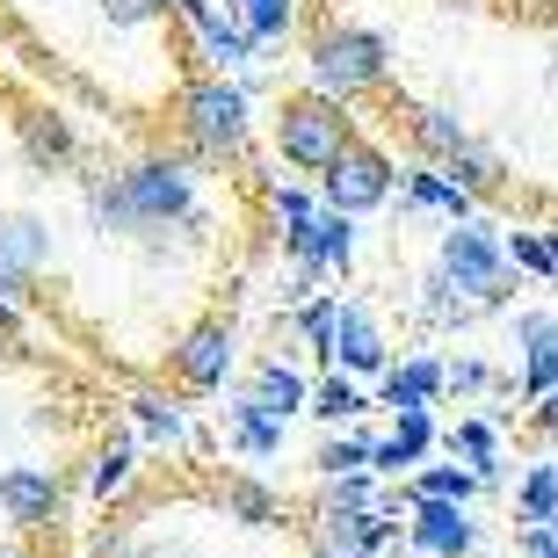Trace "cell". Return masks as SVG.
Segmentation results:
<instances>
[{
	"instance_id": "obj_41",
	"label": "cell",
	"mask_w": 558,
	"mask_h": 558,
	"mask_svg": "<svg viewBox=\"0 0 558 558\" xmlns=\"http://www.w3.org/2000/svg\"><path fill=\"white\" fill-rule=\"evenodd\" d=\"M312 558H341V551H319V544H312Z\"/></svg>"
},
{
	"instance_id": "obj_33",
	"label": "cell",
	"mask_w": 558,
	"mask_h": 558,
	"mask_svg": "<svg viewBox=\"0 0 558 558\" xmlns=\"http://www.w3.org/2000/svg\"><path fill=\"white\" fill-rule=\"evenodd\" d=\"M290 327L305 333V349L319 355V363H327L333 327H341V290H333V298H312V305H298V312H290Z\"/></svg>"
},
{
	"instance_id": "obj_32",
	"label": "cell",
	"mask_w": 558,
	"mask_h": 558,
	"mask_svg": "<svg viewBox=\"0 0 558 558\" xmlns=\"http://www.w3.org/2000/svg\"><path fill=\"white\" fill-rule=\"evenodd\" d=\"M232 15L247 22V37H254V44H283L290 29H298V0H240Z\"/></svg>"
},
{
	"instance_id": "obj_17",
	"label": "cell",
	"mask_w": 558,
	"mask_h": 558,
	"mask_svg": "<svg viewBox=\"0 0 558 558\" xmlns=\"http://www.w3.org/2000/svg\"><path fill=\"white\" fill-rule=\"evenodd\" d=\"M428 450H442L435 414H392V435H377L371 472H377V478H414L421 464H428Z\"/></svg>"
},
{
	"instance_id": "obj_39",
	"label": "cell",
	"mask_w": 558,
	"mask_h": 558,
	"mask_svg": "<svg viewBox=\"0 0 558 558\" xmlns=\"http://www.w3.org/2000/svg\"><path fill=\"white\" fill-rule=\"evenodd\" d=\"M95 558H153L131 530H102V544H95Z\"/></svg>"
},
{
	"instance_id": "obj_44",
	"label": "cell",
	"mask_w": 558,
	"mask_h": 558,
	"mask_svg": "<svg viewBox=\"0 0 558 558\" xmlns=\"http://www.w3.org/2000/svg\"><path fill=\"white\" fill-rule=\"evenodd\" d=\"M232 8H240V0H232Z\"/></svg>"
},
{
	"instance_id": "obj_21",
	"label": "cell",
	"mask_w": 558,
	"mask_h": 558,
	"mask_svg": "<svg viewBox=\"0 0 558 558\" xmlns=\"http://www.w3.org/2000/svg\"><path fill=\"white\" fill-rule=\"evenodd\" d=\"M15 131H22L29 167H44V174H51V167H73V153H81V145H73V131H65V117H51V109H22Z\"/></svg>"
},
{
	"instance_id": "obj_7",
	"label": "cell",
	"mask_w": 558,
	"mask_h": 558,
	"mask_svg": "<svg viewBox=\"0 0 558 558\" xmlns=\"http://www.w3.org/2000/svg\"><path fill=\"white\" fill-rule=\"evenodd\" d=\"M232 363H240V327L232 319H196V327L167 349V371L182 392H226Z\"/></svg>"
},
{
	"instance_id": "obj_43",
	"label": "cell",
	"mask_w": 558,
	"mask_h": 558,
	"mask_svg": "<svg viewBox=\"0 0 558 558\" xmlns=\"http://www.w3.org/2000/svg\"><path fill=\"white\" fill-rule=\"evenodd\" d=\"M0 558H8V544H0Z\"/></svg>"
},
{
	"instance_id": "obj_24",
	"label": "cell",
	"mask_w": 558,
	"mask_h": 558,
	"mask_svg": "<svg viewBox=\"0 0 558 558\" xmlns=\"http://www.w3.org/2000/svg\"><path fill=\"white\" fill-rule=\"evenodd\" d=\"M131 478H138V435H109L102 450H95V464H87V494L117 500Z\"/></svg>"
},
{
	"instance_id": "obj_25",
	"label": "cell",
	"mask_w": 558,
	"mask_h": 558,
	"mask_svg": "<svg viewBox=\"0 0 558 558\" xmlns=\"http://www.w3.org/2000/svg\"><path fill=\"white\" fill-rule=\"evenodd\" d=\"M377 399L363 392V377H349V371H327L319 385H312V414L327 421V428H341V421H363Z\"/></svg>"
},
{
	"instance_id": "obj_26",
	"label": "cell",
	"mask_w": 558,
	"mask_h": 558,
	"mask_svg": "<svg viewBox=\"0 0 558 558\" xmlns=\"http://www.w3.org/2000/svg\"><path fill=\"white\" fill-rule=\"evenodd\" d=\"M515 522H558V457H537L530 472L515 478Z\"/></svg>"
},
{
	"instance_id": "obj_29",
	"label": "cell",
	"mask_w": 558,
	"mask_h": 558,
	"mask_svg": "<svg viewBox=\"0 0 558 558\" xmlns=\"http://www.w3.org/2000/svg\"><path fill=\"white\" fill-rule=\"evenodd\" d=\"M442 174H450V182L457 189H464V196H494V189H500V174H508V160H500V153H494V145H464V153H457V160L450 167H442Z\"/></svg>"
},
{
	"instance_id": "obj_14",
	"label": "cell",
	"mask_w": 558,
	"mask_h": 558,
	"mask_svg": "<svg viewBox=\"0 0 558 558\" xmlns=\"http://www.w3.org/2000/svg\"><path fill=\"white\" fill-rule=\"evenodd\" d=\"M442 392H450V363H435V355H399L392 371L377 377V407L385 414H435Z\"/></svg>"
},
{
	"instance_id": "obj_1",
	"label": "cell",
	"mask_w": 558,
	"mask_h": 558,
	"mask_svg": "<svg viewBox=\"0 0 558 558\" xmlns=\"http://www.w3.org/2000/svg\"><path fill=\"white\" fill-rule=\"evenodd\" d=\"M87 218L102 232H167V226H204V189L189 160H131L124 174H102L87 189Z\"/></svg>"
},
{
	"instance_id": "obj_40",
	"label": "cell",
	"mask_w": 558,
	"mask_h": 558,
	"mask_svg": "<svg viewBox=\"0 0 558 558\" xmlns=\"http://www.w3.org/2000/svg\"><path fill=\"white\" fill-rule=\"evenodd\" d=\"M537 428H544V435H558V392H544V399H537Z\"/></svg>"
},
{
	"instance_id": "obj_42",
	"label": "cell",
	"mask_w": 558,
	"mask_h": 558,
	"mask_svg": "<svg viewBox=\"0 0 558 558\" xmlns=\"http://www.w3.org/2000/svg\"><path fill=\"white\" fill-rule=\"evenodd\" d=\"M551 254H558V226H551Z\"/></svg>"
},
{
	"instance_id": "obj_4",
	"label": "cell",
	"mask_w": 558,
	"mask_h": 558,
	"mask_svg": "<svg viewBox=\"0 0 558 558\" xmlns=\"http://www.w3.org/2000/svg\"><path fill=\"white\" fill-rule=\"evenodd\" d=\"M269 138H276V160L283 167H298V174H327V167L355 145V117H349V102H333V95L312 87V95L276 102Z\"/></svg>"
},
{
	"instance_id": "obj_13",
	"label": "cell",
	"mask_w": 558,
	"mask_h": 558,
	"mask_svg": "<svg viewBox=\"0 0 558 558\" xmlns=\"http://www.w3.org/2000/svg\"><path fill=\"white\" fill-rule=\"evenodd\" d=\"M65 508V486L51 464H8L0 472V515L15 522V530H51Z\"/></svg>"
},
{
	"instance_id": "obj_37",
	"label": "cell",
	"mask_w": 558,
	"mask_h": 558,
	"mask_svg": "<svg viewBox=\"0 0 558 558\" xmlns=\"http://www.w3.org/2000/svg\"><path fill=\"white\" fill-rule=\"evenodd\" d=\"M494 385H500V377L494 371H486V363H472V355H457V363H450V392H494Z\"/></svg>"
},
{
	"instance_id": "obj_15",
	"label": "cell",
	"mask_w": 558,
	"mask_h": 558,
	"mask_svg": "<svg viewBox=\"0 0 558 558\" xmlns=\"http://www.w3.org/2000/svg\"><path fill=\"white\" fill-rule=\"evenodd\" d=\"M515 349H522V399L537 407L558 392V312H515Z\"/></svg>"
},
{
	"instance_id": "obj_27",
	"label": "cell",
	"mask_w": 558,
	"mask_h": 558,
	"mask_svg": "<svg viewBox=\"0 0 558 558\" xmlns=\"http://www.w3.org/2000/svg\"><path fill=\"white\" fill-rule=\"evenodd\" d=\"M442 450L464 457L486 486H500V435H494V421H457V428L442 435Z\"/></svg>"
},
{
	"instance_id": "obj_28",
	"label": "cell",
	"mask_w": 558,
	"mask_h": 558,
	"mask_svg": "<svg viewBox=\"0 0 558 558\" xmlns=\"http://www.w3.org/2000/svg\"><path fill=\"white\" fill-rule=\"evenodd\" d=\"M478 486H486V478H478L472 464H421V472L407 478V500H457V508H472Z\"/></svg>"
},
{
	"instance_id": "obj_10",
	"label": "cell",
	"mask_w": 558,
	"mask_h": 558,
	"mask_svg": "<svg viewBox=\"0 0 558 558\" xmlns=\"http://www.w3.org/2000/svg\"><path fill=\"white\" fill-rule=\"evenodd\" d=\"M312 537H319V551H341V558H385L399 544V508H363V515L319 508L312 515Z\"/></svg>"
},
{
	"instance_id": "obj_5",
	"label": "cell",
	"mask_w": 558,
	"mask_h": 558,
	"mask_svg": "<svg viewBox=\"0 0 558 558\" xmlns=\"http://www.w3.org/2000/svg\"><path fill=\"white\" fill-rule=\"evenodd\" d=\"M435 276H442V283H450L472 312H494V305H508L515 262H508V240H494V232L472 218V226L442 232V247H435Z\"/></svg>"
},
{
	"instance_id": "obj_20",
	"label": "cell",
	"mask_w": 558,
	"mask_h": 558,
	"mask_svg": "<svg viewBox=\"0 0 558 558\" xmlns=\"http://www.w3.org/2000/svg\"><path fill=\"white\" fill-rule=\"evenodd\" d=\"M399 204H407V210H442L450 226H472L478 196H464L442 167H414V174H407V189H399Z\"/></svg>"
},
{
	"instance_id": "obj_31",
	"label": "cell",
	"mask_w": 558,
	"mask_h": 558,
	"mask_svg": "<svg viewBox=\"0 0 558 558\" xmlns=\"http://www.w3.org/2000/svg\"><path fill=\"white\" fill-rule=\"evenodd\" d=\"M371 457H377V435H341L333 428L312 464H319V478H341V472H371Z\"/></svg>"
},
{
	"instance_id": "obj_19",
	"label": "cell",
	"mask_w": 558,
	"mask_h": 558,
	"mask_svg": "<svg viewBox=\"0 0 558 558\" xmlns=\"http://www.w3.org/2000/svg\"><path fill=\"white\" fill-rule=\"evenodd\" d=\"M247 399L254 407H269L276 421H290V414H312V385L298 371H290L283 355H269V363H254V377H247Z\"/></svg>"
},
{
	"instance_id": "obj_6",
	"label": "cell",
	"mask_w": 558,
	"mask_h": 558,
	"mask_svg": "<svg viewBox=\"0 0 558 558\" xmlns=\"http://www.w3.org/2000/svg\"><path fill=\"white\" fill-rule=\"evenodd\" d=\"M392 189H399V167L385 145L371 138H355L341 160L319 174V196H327V210H349V218H363V210H385L392 204Z\"/></svg>"
},
{
	"instance_id": "obj_11",
	"label": "cell",
	"mask_w": 558,
	"mask_h": 558,
	"mask_svg": "<svg viewBox=\"0 0 558 558\" xmlns=\"http://www.w3.org/2000/svg\"><path fill=\"white\" fill-rule=\"evenodd\" d=\"M327 371H349V377H385L392 371V341H385V327H377V312L363 305V298H341V327H333Z\"/></svg>"
},
{
	"instance_id": "obj_23",
	"label": "cell",
	"mask_w": 558,
	"mask_h": 558,
	"mask_svg": "<svg viewBox=\"0 0 558 558\" xmlns=\"http://www.w3.org/2000/svg\"><path fill=\"white\" fill-rule=\"evenodd\" d=\"M226 435H232V450H240V457H276V450H283V421H276L269 407H254L247 392L226 407Z\"/></svg>"
},
{
	"instance_id": "obj_38",
	"label": "cell",
	"mask_w": 558,
	"mask_h": 558,
	"mask_svg": "<svg viewBox=\"0 0 558 558\" xmlns=\"http://www.w3.org/2000/svg\"><path fill=\"white\" fill-rule=\"evenodd\" d=\"M515 544H522V558H558V522H530Z\"/></svg>"
},
{
	"instance_id": "obj_9",
	"label": "cell",
	"mask_w": 558,
	"mask_h": 558,
	"mask_svg": "<svg viewBox=\"0 0 558 558\" xmlns=\"http://www.w3.org/2000/svg\"><path fill=\"white\" fill-rule=\"evenodd\" d=\"M51 269V226L29 218V210H8L0 218V298L29 305V283Z\"/></svg>"
},
{
	"instance_id": "obj_12",
	"label": "cell",
	"mask_w": 558,
	"mask_h": 558,
	"mask_svg": "<svg viewBox=\"0 0 558 558\" xmlns=\"http://www.w3.org/2000/svg\"><path fill=\"white\" fill-rule=\"evenodd\" d=\"M407 544L421 558H478V522L457 500H414L407 508Z\"/></svg>"
},
{
	"instance_id": "obj_30",
	"label": "cell",
	"mask_w": 558,
	"mask_h": 558,
	"mask_svg": "<svg viewBox=\"0 0 558 558\" xmlns=\"http://www.w3.org/2000/svg\"><path fill=\"white\" fill-rule=\"evenodd\" d=\"M226 515L247 522V530H269V522H283V500L262 478H226Z\"/></svg>"
},
{
	"instance_id": "obj_34",
	"label": "cell",
	"mask_w": 558,
	"mask_h": 558,
	"mask_svg": "<svg viewBox=\"0 0 558 558\" xmlns=\"http://www.w3.org/2000/svg\"><path fill=\"white\" fill-rule=\"evenodd\" d=\"M508 262H515V276H537V283H558L551 232H508Z\"/></svg>"
},
{
	"instance_id": "obj_8",
	"label": "cell",
	"mask_w": 558,
	"mask_h": 558,
	"mask_svg": "<svg viewBox=\"0 0 558 558\" xmlns=\"http://www.w3.org/2000/svg\"><path fill=\"white\" fill-rule=\"evenodd\" d=\"M283 254L312 276H349L355 269V218L349 210H319L305 226H283Z\"/></svg>"
},
{
	"instance_id": "obj_18",
	"label": "cell",
	"mask_w": 558,
	"mask_h": 558,
	"mask_svg": "<svg viewBox=\"0 0 558 558\" xmlns=\"http://www.w3.org/2000/svg\"><path fill=\"white\" fill-rule=\"evenodd\" d=\"M254 51H262V44L247 37V22L232 15V8H218V15H210L204 29H196V59H204L210 73H226V81H232V73H247Z\"/></svg>"
},
{
	"instance_id": "obj_3",
	"label": "cell",
	"mask_w": 558,
	"mask_h": 558,
	"mask_svg": "<svg viewBox=\"0 0 558 558\" xmlns=\"http://www.w3.org/2000/svg\"><path fill=\"white\" fill-rule=\"evenodd\" d=\"M174 124H182V145L196 160H240L254 138V102L247 87L226 81V73H204L174 95Z\"/></svg>"
},
{
	"instance_id": "obj_2",
	"label": "cell",
	"mask_w": 558,
	"mask_h": 558,
	"mask_svg": "<svg viewBox=\"0 0 558 558\" xmlns=\"http://www.w3.org/2000/svg\"><path fill=\"white\" fill-rule=\"evenodd\" d=\"M305 73H312L319 95L355 109L363 95H377V87L392 81V44L377 37V29H363V22H327L305 44Z\"/></svg>"
},
{
	"instance_id": "obj_16",
	"label": "cell",
	"mask_w": 558,
	"mask_h": 558,
	"mask_svg": "<svg viewBox=\"0 0 558 558\" xmlns=\"http://www.w3.org/2000/svg\"><path fill=\"white\" fill-rule=\"evenodd\" d=\"M399 124H407V138H414V153L428 167H450L457 153L472 145V124H464L450 102H407V109H399Z\"/></svg>"
},
{
	"instance_id": "obj_36",
	"label": "cell",
	"mask_w": 558,
	"mask_h": 558,
	"mask_svg": "<svg viewBox=\"0 0 558 558\" xmlns=\"http://www.w3.org/2000/svg\"><path fill=\"white\" fill-rule=\"evenodd\" d=\"M269 204H276V218H283V226H305V218H319V210H327V196H319V189H298V182H276Z\"/></svg>"
},
{
	"instance_id": "obj_35",
	"label": "cell",
	"mask_w": 558,
	"mask_h": 558,
	"mask_svg": "<svg viewBox=\"0 0 558 558\" xmlns=\"http://www.w3.org/2000/svg\"><path fill=\"white\" fill-rule=\"evenodd\" d=\"M95 15H102L109 29H153V22L174 15V0H95Z\"/></svg>"
},
{
	"instance_id": "obj_22",
	"label": "cell",
	"mask_w": 558,
	"mask_h": 558,
	"mask_svg": "<svg viewBox=\"0 0 558 558\" xmlns=\"http://www.w3.org/2000/svg\"><path fill=\"white\" fill-rule=\"evenodd\" d=\"M131 428H138V442H174V450L189 442V414H182V399L160 392V385L131 392Z\"/></svg>"
}]
</instances>
